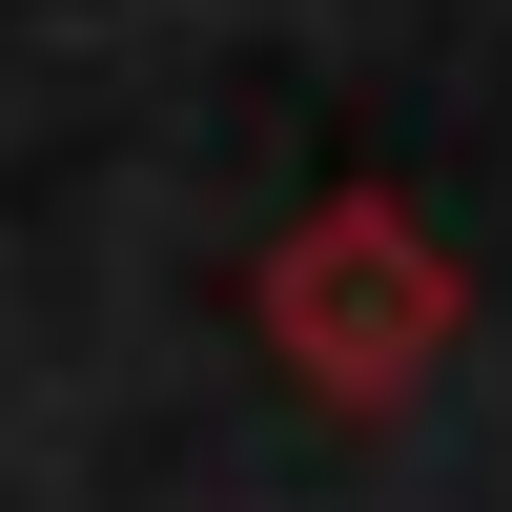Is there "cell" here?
Segmentation results:
<instances>
[{
	"label": "cell",
	"mask_w": 512,
	"mask_h": 512,
	"mask_svg": "<svg viewBox=\"0 0 512 512\" xmlns=\"http://www.w3.org/2000/svg\"><path fill=\"white\" fill-rule=\"evenodd\" d=\"M246 328H267L328 410H410V390L451 369V328H472V267H451L390 185H328L308 226L246 267Z\"/></svg>",
	"instance_id": "6da1fadb"
}]
</instances>
